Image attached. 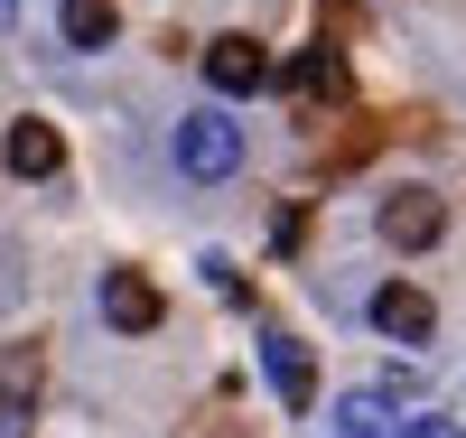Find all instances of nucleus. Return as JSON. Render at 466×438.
Wrapping results in <instances>:
<instances>
[{"label":"nucleus","mask_w":466,"mask_h":438,"mask_svg":"<svg viewBox=\"0 0 466 438\" xmlns=\"http://www.w3.org/2000/svg\"><path fill=\"white\" fill-rule=\"evenodd\" d=\"M336 438H392V402H382V392H345L336 402Z\"/></svg>","instance_id":"nucleus-11"},{"label":"nucleus","mask_w":466,"mask_h":438,"mask_svg":"<svg viewBox=\"0 0 466 438\" xmlns=\"http://www.w3.org/2000/svg\"><path fill=\"white\" fill-rule=\"evenodd\" d=\"M373 327L392 336V345H430V327H439V308L420 299L410 280H382V290H373Z\"/></svg>","instance_id":"nucleus-5"},{"label":"nucleus","mask_w":466,"mask_h":438,"mask_svg":"<svg viewBox=\"0 0 466 438\" xmlns=\"http://www.w3.org/2000/svg\"><path fill=\"white\" fill-rule=\"evenodd\" d=\"M206 85L233 103V94H261L270 85V56L252 47V37H215V47H206Z\"/></svg>","instance_id":"nucleus-6"},{"label":"nucleus","mask_w":466,"mask_h":438,"mask_svg":"<svg viewBox=\"0 0 466 438\" xmlns=\"http://www.w3.org/2000/svg\"><path fill=\"white\" fill-rule=\"evenodd\" d=\"M28 402H37V354L10 345L0 354V438H28Z\"/></svg>","instance_id":"nucleus-8"},{"label":"nucleus","mask_w":466,"mask_h":438,"mask_svg":"<svg viewBox=\"0 0 466 438\" xmlns=\"http://www.w3.org/2000/svg\"><path fill=\"white\" fill-rule=\"evenodd\" d=\"M0 158H10V178H56L66 168V140H56V122H10Z\"/></svg>","instance_id":"nucleus-7"},{"label":"nucleus","mask_w":466,"mask_h":438,"mask_svg":"<svg viewBox=\"0 0 466 438\" xmlns=\"http://www.w3.org/2000/svg\"><path fill=\"white\" fill-rule=\"evenodd\" d=\"M280 85H289L299 103H336V94H345V56H336V47H299V56L280 66Z\"/></svg>","instance_id":"nucleus-9"},{"label":"nucleus","mask_w":466,"mask_h":438,"mask_svg":"<svg viewBox=\"0 0 466 438\" xmlns=\"http://www.w3.org/2000/svg\"><path fill=\"white\" fill-rule=\"evenodd\" d=\"M10 19H19V0H0V28H10Z\"/></svg>","instance_id":"nucleus-14"},{"label":"nucleus","mask_w":466,"mask_h":438,"mask_svg":"<svg viewBox=\"0 0 466 438\" xmlns=\"http://www.w3.org/2000/svg\"><path fill=\"white\" fill-rule=\"evenodd\" d=\"M439 233H448V206H439L430 187H401V196H382V243H392V252H430Z\"/></svg>","instance_id":"nucleus-2"},{"label":"nucleus","mask_w":466,"mask_h":438,"mask_svg":"<svg viewBox=\"0 0 466 438\" xmlns=\"http://www.w3.org/2000/svg\"><path fill=\"white\" fill-rule=\"evenodd\" d=\"M56 28H66V47H112L122 10H112V0H66V10H56Z\"/></svg>","instance_id":"nucleus-10"},{"label":"nucleus","mask_w":466,"mask_h":438,"mask_svg":"<svg viewBox=\"0 0 466 438\" xmlns=\"http://www.w3.org/2000/svg\"><path fill=\"white\" fill-rule=\"evenodd\" d=\"M168 317V299L140 280V270H103V327H122V336H149Z\"/></svg>","instance_id":"nucleus-4"},{"label":"nucleus","mask_w":466,"mask_h":438,"mask_svg":"<svg viewBox=\"0 0 466 438\" xmlns=\"http://www.w3.org/2000/svg\"><path fill=\"white\" fill-rule=\"evenodd\" d=\"M206 290H215V299H233V308H243V299H252V290H243V270H233L224 252H206Z\"/></svg>","instance_id":"nucleus-12"},{"label":"nucleus","mask_w":466,"mask_h":438,"mask_svg":"<svg viewBox=\"0 0 466 438\" xmlns=\"http://www.w3.org/2000/svg\"><path fill=\"white\" fill-rule=\"evenodd\" d=\"M177 168L197 178V187L233 178V168H243V131H233L224 112H187V122H177Z\"/></svg>","instance_id":"nucleus-1"},{"label":"nucleus","mask_w":466,"mask_h":438,"mask_svg":"<svg viewBox=\"0 0 466 438\" xmlns=\"http://www.w3.org/2000/svg\"><path fill=\"white\" fill-rule=\"evenodd\" d=\"M392 438H466V429H457V420H401Z\"/></svg>","instance_id":"nucleus-13"},{"label":"nucleus","mask_w":466,"mask_h":438,"mask_svg":"<svg viewBox=\"0 0 466 438\" xmlns=\"http://www.w3.org/2000/svg\"><path fill=\"white\" fill-rule=\"evenodd\" d=\"M261 373H270V392H280L289 411H308V402H318V354H308L299 336H280V327L261 336Z\"/></svg>","instance_id":"nucleus-3"}]
</instances>
